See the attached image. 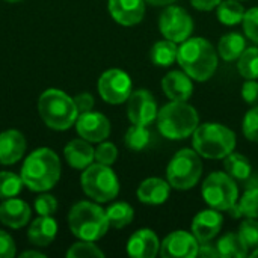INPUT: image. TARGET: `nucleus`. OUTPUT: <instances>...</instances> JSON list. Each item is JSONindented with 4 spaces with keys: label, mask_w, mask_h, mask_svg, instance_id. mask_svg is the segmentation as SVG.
Returning <instances> with one entry per match:
<instances>
[{
    "label": "nucleus",
    "mask_w": 258,
    "mask_h": 258,
    "mask_svg": "<svg viewBox=\"0 0 258 258\" xmlns=\"http://www.w3.org/2000/svg\"><path fill=\"white\" fill-rule=\"evenodd\" d=\"M76 128L80 138L88 142H103L110 135V122L100 112H85L77 116Z\"/></svg>",
    "instance_id": "nucleus-14"
},
{
    "label": "nucleus",
    "mask_w": 258,
    "mask_h": 258,
    "mask_svg": "<svg viewBox=\"0 0 258 258\" xmlns=\"http://www.w3.org/2000/svg\"><path fill=\"white\" fill-rule=\"evenodd\" d=\"M109 12L116 23L135 26L144 18L145 0H109Z\"/></svg>",
    "instance_id": "nucleus-16"
},
{
    "label": "nucleus",
    "mask_w": 258,
    "mask_h": 258,
    "mask_svg": "<svg viewBox=\"0 0 258 258\" xmlns=\"http://www.w3.org/2000/svg\"><path fill=\"white\" fill-rule=\"evenodd\" d=\"M38 110L45 125L53 130H68L79 116L74 100L60 89H47L42 92Z\"/></svg>",
    "instance_id": "nucleus-6"
},
{
    "label": "nucleus",
    "mask_w": 258,
    "mask_h": 258,
    "mask_svg": "<svg viewBox=\"0 0 258 258\" xmlns=\"http://www.w3.org/2000/svg\"><path fill=\"white\" fill-rule=\"evenodd\" d=\"M83 192L97 203H107L116 198L119 192V181L110 166L103 163L89 165L82 174Z\"/></svg>",
    "instance_id": "nucleus-8"
},
{
    "label": "nucleus",
    "mask_w": 258,
    "mask_h": 258,
    "mask_svg": "<svg viewBox=\"0 0 258 258\" xmlns=\"http://www.w3.org/2000/svg\"><path fill=\"white\" fill-rule=\"evenodd\" d=\"M194 150L206 159H225L236 148V135L218 122H206L194 132Z\"/></svg>",
    "instance_id": "nucleus-5"
},
{
    "label": "nucleus",
    "mask_w": 258,
    "mask_h": 258,
    "mask_svg": "<svg viewBox=\"0 0 258 258\" xmlns=\"http://www.w3.org/2000/svg\"><path fill=\"white\" fill-rule=\"evenodd\" d=\"M245 15L243 6L239 0H225L218 5V20L225 26H234L242 23Z\"/></svg>",
    "instance_id": "nucleus-29"
},
{
    "label": "nucleus",
    "mask_w": 258,
    "mask_h": 258,
    "mask_svg": "<svg viewBox=\"0 0 258 258\" xmlns=\"http://www.w3.org/2000/svg\"><path fill=\"white\" fill-rule=\"evenodd\" d=\"M162 89L171 101H187L192 97L194 85L183 71H171L162 80Z\"/></svg>",
    "instance_id": "nucleus-18"
},
{
    "label": "nucleus",
    "mask_w": 258,
    "mask_h": 258,
    "mask_svg": "<svg viewBox=\"0 0 258 258\" xmlns=\"http://www.w3.org/2000/svg\"><path fill=\"white\" fill-rule=\"evenodd\" d=\"M222 0H190L192 6L198 11H212L216 8Z\"/></svg>",
    "instance_id": "nucleus-44"
},
{
    "label": "nucleus",
    "mask_w": 258,
    "mask_h": 258,
    "mask_svg": "<svg viewBox=\"0 0 258 258\" xmlns=\"http://www.w3.org/2000/svg\"><path fill=\"white\" fill-rule=\"evenodd\" d=\"M242 24L246 38L258 44V8H251L245 12Z\"/></svg>",
    "instance_id": "nucleus-36"
},
{
    "label": "nucleus",
    "mask_w": 258,
    "mask_h": 258,
    "mask_svg": "<svg viewBox=\"0 0 258 258\" xmlns=\"http://www.w3.org/2000/svg\"><path fill=\"white\" fill-rule=\"evenodd\" d=\"M150 141H151V133L147 128V125L133 124L127 130V133L124 136V144L132 151H142V150H145L148 147Z\"/></svg>",
    "instance_id": "nucleus-31"
},
{
    "label": "nucleus",
    "mask_w": 258,
    "mask_h": 258,
    "mask_svg": "<svg viewBox=\"0 0 258 258\" xmlns=\"http://www.w3.org/2000/svg\"><path fill=\"white\" fill-rule=\"evenodd\" d=\"M239 237L243 242V245L248 249H257L258 248V221L255 218H248L240 224L239 228Z\"/></svg>",
    "instance_id": "nucleus-34"
},
{
    "label": "nucleus",
    "mask_w": 258,
    "mask_h": 258,
    "mask_svg": "<svg viewBox=\"0 0 258 258\" xmlns=\"http://www.w3.org/2000/svg\"><path fill=\"white\" fill-rule=\"evenodd\" d=\"M30 207L17 198L3 200L0 204V222L11 228H21L30 221Z\"/></svg>",
    "instance_id": "nucleus-19"
},
{
    "label": "nucleus",
    "mask_w": 258,
    "mask_h": 258,
    "mask_svg": "<svg viewBox=\"0 0 258 258\" xmlns=\"http://www.w3.org/2000/svg\"><path fill=\"white\" fill-rule=\"evenodd\" d=\"M26 151V139L18 130H6L0 133V163L14 165Z\"/></svg>",
    "instance_id": "nucleus-20"
},
{
    "label": "nucleus",
    "mask_w": 258,
    "mask_h": 258,
    "mask_svg": "<svg viewBox=\"0 0 258 258\" xmlns=\"http://www.w3.org/2000/svg\"><path fill=\"white\" fill-rule=\"evenodd\" d=\"M98 92L106 103L121 104L127 101L132 94V79L122 70H107L98 80Z\"/></svg>",
    "instance_id": "nucleus-11"
},
{
    "label": "nucleus",
    "mask_w": 258,
    "mask_h": 258,
    "mask_svg": "<svg viewBox=\"0 0 258 258\" xmlns=\"http://www.w3.org/2000/svg\"><path fill=\"white\" fill-rule=\"evenodd\" d=\"M73 100H74V104H76V109H77L79 115L85 113V112H89L94 107V97L91 94H88V92L79 94Z\"/></svg>",
    "instance_id": "nucleus-42"
},
{
    "label": "nucleus",
    "mask_w": 258,
    "mask_h": 258,
    "mask_svg": "<svg viewBox=\"0 0 258 258\" xmlns=\"http://www.w3.org/2000/svg\"><path fill=\"white\" fill-rule=\"evenodd\" d=\"M246 48V41L240 33H227L219 39L218 44V54L227 60V62H233L237 60L240 57V54L245 51Z\"/></svg>",
    "instance_id": "nucleus-24"
},
{
    "label": "nucleus",
    "mask_w": 258,
    "mask_h": 258,
    "mask_svg": "<svg viewBox=\"0 0 258 258\" xmlns=\"http://www.w3.org/2000/svg\"><path fill=\"white\" fill-rule=\"evenodd\" d=\"M237 70L242 77L246 80L258 79V47H249L245 48V51L239 57Z\"/></svg>",
    "instance_id": "nucleus-32"
},
{
    "label": "nucleus",
    "mask_w": 258,
    "mask_h": 258,
    "mask_svg": "<svg viewBox=\"0 0 258 258\" xmlns=\"http://www.w3.org/2000/svg\"><path fill=\"white\" fill-rule=\"evenodd\" d=\"M224 225V218L219 210H203L194 218L192 233L200 243L210 242L215 239Z\"/></svg>",
    "instance_id": "nucleus-15"
},
{
    "label": "nucleus",
    "mask_w": 258,
    "mask_h": 258,
    "mask_svg": "<svg viewBox=\"0 0 258 258\" xmlns=\"http://www.w3.org/2000/svg\"><path fill=\"white\" fill-rule=\"evenodd\" d=\"M68 258H86V257H104L103 251L98 249L92 242L89 240H82L76 245H73L68 252H67Z\"/></svg>",
    "instance_id": "nucleus-35"
},
{
    "label": "nucleus",
    "mask_w": 258,
    "mask_h": 258,
    "mask_svg": "<svg viewBox=\"0 0 258 258\" xmlns=\"http://www.w3.org/2000/svg\"><path fill=\"white\" fill-rule=\"evenodd\" d=\"M68 225L71 233L80 240H100L109 230L110 224L106 212L88 201H80L73 206L68 215Z\"/></svg>",
    "instance_id": "nucleus-4"
},
{
    "label": "nucleus",
    "mask_w": 258,
    "mask_h": 258,
    "mask_svg": "<svg viewBox=\"0 0 258 258\" xmlns=\"http://www.w3.org/2000/svg\"><path fill=\"white\" fill-rule=\"evenodd\" d=\"M107 219L110 227L113 228H124L127 227L133 218H135V210L130 204L127 203H115L106 210Z\"/></svg>",
    "instance_id": "nucleus-30"
},
{
    "label": "nucleus",
    "mask_w": 258,
    "mask_h": 258,
    "mask_svg": "<svg viewBox=\"0 0 258 258\" xmlns=\"http://www.w3.org/2000/svg\"><path fill=\"white\" fill-rule=\"evenodd\" d=\"M203 174V163L195 150H180L166 168V177L171 187L187 190L197 186Z\"/></svg>",
    "instance_id": "nucleus-7"
},
{
    "label": "nucleus",
    "mask_w": 258,
    "mask_h": 258,
    "mask_svg": "<svg viewBox=\"0 0 258 258\" xmlns=\"http://www.w3.org/2000/svg\"><path fill=\"white\" fill-rule=\"evenodd\" d=\"M63 156L70 166L76 169H85L92 165L95 159V150L89 145L86 139H74L67 144L63 150Z\"/></svg>",
    "instance_id": "nucleus-22"
},
{
    "label": "nucleus",
    "mask_w": 258,
    "mask_h": 258,
    "mask_svg": "<svg viewBox=\"0 0 258 258\" xmlns=\"http://www.w3.org/2000/svg\"><path fill=\"white\" fill-rule=\"evenodd\" d=\"M200 242L194 233L174 231L165 237L160 246V255L165 258H194L198 254Z\"/></svg>",
    "instance_id": "nucleus-13"
},
{
    "label": "nucleus",
    "mask_w": 258,
    "mask_h": 258,
    "mask_svg": "<svg viewBox=\"0 0 258 258\" xmlns=\"http://www.w3.org/2000/svg\"><path fill=\"white\" fill-rule=\"evenodd\" d=\"M160 252V242L154 231L139 230L127 242V254L133 258H154Z\"/></svg>",
    "instance_id": "nucleus-17"
},
{
    "label": "nucleus",
    "mask_w": 258,
    "mask_h": 258,
    "mask_svg": "<svg viewBox=\"0 0 258 258\" xmlns=\"http://www.w3.org/2000/svg\"><path fill=\"white\" fill-rule=\"evenodd\" d=\"M177 62L194 80H209L218 68V51L206 38H187L177 51Z\"/></svg>",
    "instance_id": "nucleus-1"
},
{
    "label": "nucleus",
    "mask_w": 258,
    "mask_h": 258,
    "mask_svg": "<svg viewBox=\"0 0 258 258\" xmlns=\"http://www.w3.org/2000/svg\"><path fill=\"white\" fill-rule=\"evenodd\" d=\"M116 157H118V150L110 142H103L95 150V159H97L98 163H103V165L110 166V165L115 163Z\"/></svg>",
    "instance_id": "nucleus-38"
},
{
    "label": "nucleus",
    "mask_w": 258,
    "mask_h": 258,
    "mask_svg": "<svg viewBox=\"0 0 258 258\" xmlns=\"http://www.w3.org/2000/svg\"><path fill=\"white\" fill-rule=\"evenodd\" d=\"M242 97L246 104L258 106V82L249 79L242 86Z\"/></svg>",
    "instance_id": "nucleus-40"
},
{
    "label": "nucleus",
    "mask_w": 258,
    "mask_h": 258,
    "mask_svg": "<svg viewBox=\"0 0 258 258\" xmlns=\"http://www.w3.org/2000/svg\"><path fill=\"white\" fill-rule=\"evenodd\" d=\"M14 255H15V243L12 237L8 233L0 231V258H12Z\"/></svg>",
    "instance_id": "nucleus-41"
},
{
    "label": "nucleus",
    "mask_w": 258,
    "mask_h": 258,
    "mask_svg": "<svg viewBox=\"0 0 258 258\" xmlns=\"http://www.w3.org/2000/svg\"><path fill=\"white\" fill-rule=\"evenodd\" d=\"M21 177L12 174V172H0V200L14 198L21 192L23 187Z\"/></svg>",
    "instance_id": "nucleus-33"
},
{
    "label": "nucleus",
    "mask_w": 258,
    "mask_h": 258,
    "mask_svg": "<svg viewBox=\"0 0 258 258\" xmlns=\"http://www.w3.org/2000/svg\"><path fill=\"white\" fill-rule=\"evenodd\" d=\"M197 257L216 258V257H219V251H218V248H216V246L209 245V242H206V243H201V245H200Z\"/></svg>",
    "instance_id": "nucleus-43"
},
{
    "label": "nucleus",
    "mask_w": 258,
    "mask_h": 258,
    "mask_svg": "<svg viewBox=\"0 0 258 258\" xmlns=\"http://www.w3.org/2000/svg\"><path fill=\"white\" fill-rule=\"evenodd\" d=\"M251 257H252V258H258V248H257V249H254V252L251 254Z\"/></svg>",
    "instance_id": "nucleus-47"
},
{
    "label": "nucleus",
    "mask_w": 258,
    "mask_h": 258,
    "mask_svg": "<svg viewBox=\"0 0 258 258\" xmlns=\"http://www.w3.org/2000/svg\"><path fill=\"white\" fill-rule=\"evenodd\" d=\"M169 192H171V184L168 181L157 177H151L144 180L138 187V198L144 204L159 206L169 198Z\"/></svg>",
    "instance_id": "nucleus-21"
},
{
    "label": "nucleus",
    "mask_w": 258,
    "mask_h": 258,
    "mask_svg": "<svg viewBox=\"0 0 258 258\" xmlns=\"http://www.w3.org/2000/svg\"><path fill=\"white\" fill-rule=\"evenodd\" d=\"M27 257L44 258L45 255H44V254H41V252H36V251H27V252H21V258H27Z\"/></svg>",
    "instance_id": "nucleus-46"
},
{
    "label": "nucleus",
    "mask_w": 258,
    "mask_h": 258,
    "mask_svg": "<svg viewBox=\"0 0 258 258\" xmlns=\"http://www.w3.org/2000/svg\"><path fill=\"white\" fill-rule=\"evenodd\" d=\"M200 124L198 112L186 101H171L157 113L159 132L171 141H181L194 135Z\"/></svg>",
    "instance_id": "nucleus-3"
},
{
    "label": "nucleus",
    "mask_w": 258,
    "mask_h": 258,
    "mask_svg": "<svg viewBox=\"0 0 258 258\" xmlns=\"http://www.w3.org/2000/svg\"><path fill=\"white\" fill-rule=\"evenodd\" d=\"M145 2H148V3L153 5V6H169V5L174 3L175 0H145Z\"/></svg>",
    "instance_id": "nucleus-45"
},
{
    "label": "nucleus",
    "mask_w": 258,
    "mask_h": 258,
    "mask_svg": "<svg viewBox=\"0 0 258 258\" xmlns=\"http://www.w3.org/2000/svg\"><path fill=\"white\" fill-rule=\"evenodd\" d=\"M159 29L162 35L169 39L177 42H183L187 38H190L192 30H194V20L192 17L186 12V9L169 5L159 18Z\"/></svg>",
    "instance_id": "nucleus-10"
},
{
    "label": "nucleus",
    "mask_w": 258,
    "mask_h": 258,
    "mask_svg": "<svg viewBox=\"0 0 258 258\" xmlns=\"http://www.w3.org/2000/svg\"><path fill=\"white\" fill-rule=\"evenodd\" d=\"M224 166L228 175L240 181H246L252 175V166L249 160L239 153H230L225 157Z\"/></svg>",
    "instance_id": "nucleus-26"
},
{
    "label": "nucleus",
    "mask_w": 258,
    "mask_h": 258,
    "mask_svg": "<svg viewBox=\"0 0 258 258\" xmlns=\"http://www.w3.org/2000/svg\"><path fill=\"white\" fill-rule=\"evenodd\" d=\"M216 248L219 251V257L243 258L248 255V248L243 245L239 234L234 233H228L224 237H221L216 243Z\"/></svg>",
    "instance_id": "nucleus-27"
},
{
    "label": "nucleus",
    "mask_w": 258,
    "mask_h": 258,
    "mask_svg": "<svg viewBox=\"0 0 258 258\" xmlns=\"http://www.w3.org/2000/svg\"><path fill=\"white\" fill-rule=\"evenodd\" d=\"M21 180L33 192H45L51 189L60 178V162L50 148L35 150L21 168Z\"/></svg>",
    "instance_id": "nucleus-2"
},
{
    "label": "nucleus",
    "mask_w": 258,
    "mask_h": 258,
    "mask_svg": "<svg viewBox=\"0 0 258 258\" xmlns=\"http://www.w3.org/2000/svg\"><path fill=\"white\" fill-rule=\"evenodd\" d=\"M203 198L212 209L228 212L237 203L239 189L231 175L213 172L203 183Z\"/></svg>",
    "instance_id": "nucleus-9"
},
{
    "label": "nucleus",
    "mask_w": 258,
    "mask_h": 258,
    "mask_svg": "<svg viewBox=\"0 0 258 258\" xmlns=\"http://www.w3.org/2000/svg\"><path fill=\"white\" fill-rule=\"evenodd\" d=\"M228 213L239 219L242 216L246 218H258V186L254 187H248L243 194V197L240 198L239 203H236Z\"/></svg>",
    "instance_id": "nucleus-25"
},
{
    "label": "nucleus",
    "mask_w": 258,
    "mask_h": 258,
    "mask_svg": "<svg viewBox=\"0 0 258 258\" xmlns=\"http://www.w3.org/2000/svg\"><path fill=\"white\" fill-rule=\"evenodd\" d=\"M57 233V224L51 216H39L35 219L27 231V237L30 243L36 246H47L50 245Z\"/></svg>",
    "instance_id": "nucleus-23"
},
{
    "label": "nucleus",
    "mask_w": 258,
    "mask_h": 258,
    "mask_svg": "<svg viewBox=\"0 0 258 258\" xmlns=\"http://www.w3.org/2000/svg\"><path fill=\"white\" fill-rule=\"evenodd\" d=\"M178 47L174 41H159L153 45L150 51V59L157 67H169L174 60H177Z\"/></svg>",
    "instance_id": "nucleus-28"
},
{
    "label": "nucleus",
    "mask_w": 258,
    "mask_h": 258,
    "mask_svg": "<svg viewBox=\"0 0 258 258\" xmlns=\"http://www.w3.org/2000/svg\"><path fill=\"white\" fill-rule=\"evenodd\" d=\"M159 109L156 98L145 89L133 91L127 100V115L132 124L148 125L157 118Z\"/></svg>",
    "instance_id": "nucleus-12"
},
{
    "label": "nucleus",
    "mask_w": 258,
    "mask_h": 258,
    "mask_svg": "<svg viewBox=\"0 0 258 258\" xmlns=\"http://www.w3.org/2000/svg\"><path fill=\"white\" fill-rule=\"evenodd\" d=\"M243 135L246 139L258 142V106H254L243 118Z\"/></svg>",
    "instance_id": "nucleus-37"
},
{
    "label": "nucleus",
    "mask_w": 258,
    "mask_h": 258,
    "mask_svg": "<svg viewBox=\"0 0 258 258\" xmlns=\"http://www.w3.org/2000/svg\"><path fill=\"white\" fill-rule=\"evenodd\" d=\"M6 2H11V3H15V2H20V0H6Z\"/></svg>",
    "instance_id": "nucleus-48"
},
{
    "label": "nucleus",
    "mask_w": 258,
    "mask_h": 258,
    "mask_svg": "<svg viewBox=\"0 0 258 258\" xmlns=\"http://www.w3.org/2000/svg\"><path fill=\"white\" fill-rule=\"evenodd\" d=\"M57 209V201L53 195H41L35 201V210L38 212L39 216H51L56 213Z\"/></svg>",
    "instance_id": "nucleus-39"
}]
</instances>
